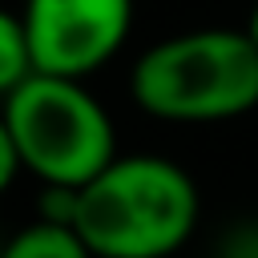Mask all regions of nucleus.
I'll return each instance as SVG.
<instances>
[{
  "mask_svg": "<svg viewBox=\"0 0 258 258\" xmlns=\"http://www.w3.org/2000/svg\"><path fill=\"white\" fill-rule=\"evenodd\" d=\"M202 218L185 165L165 153H117L77 189L73 230L93 258H169Z\"/></svg>",
  "mask_w": 258,
  "mask_h": 258,
  "instance_id": "f257e3e1",
  "label": "nucleus"
},
{
  "mask_svg": "<svg viewBox=\"0 0 258 258\" xmlns=\"http://www.w3.org/2000/svg\"><path fill=\"white\" fill-rule=\"evenodd\" d=\"M0 258H93V254L77 238L73 226L32 218L24 230H16L12 238L0 242Z\"/></svg>",
  "mask_w": 258,
  "mask_h": 258,
  "instance_id": "39448f33",
  "label": "nucleus"
},
{
  "mask_svg": "<svg viewBox=\"0 0 258 258\" xmlns=\"http://www.w3.org/2000/svg\"><path fill=\"white\" fill-rule=\"evenodd\" d=\"M16 173H20V161H16V149H12L8 129H4V121H0V198L8 194V185L16 181Z\"/></svg>",
  "mask_w": 258,
  "mask_h": 258,
  "instance_id": "6e6552de",
  "label": "nucleus"
},
{
  "mask_svg": "<svg viewBox=\"0 0 258 258\" xmlns=\"http://www.w3.org/2000/svg\"><path fill=\"white\" fill-rule=\"evenodd\" d=\"M242 32L250 36V44L258 48V0H250V12H246V24H242Z\"/></svg>",
  "mask_w": 258,
  "mask_h": 258,
  "instance_id": "1a4fd4ad",
  "label": "nucleus"
},
{
  "mask_svg": "<svg viewBox=\"0 0 258 258\" xmlns=\"http://www.w3.org/2000/svg\"><path fill=\"white\" fill-rule=\"evenodd\" d=\"M133 105L169 125H218L258 109V48L242 28H189L149 44L129 69Z\"/></svg>",
  "mask_w": 258,
  "mask_h": 258,
  "instance_id": "f03ea898",
  "label": "nucleus"
},
{
  "mask_svg": "<svg viewBox=\"0 0 258 258\" xmlns=\"http://www.w3.org/2000/svg\"><path fill=\"white\" fill-rule=\"evenodd\" d=\"M20 24L32 73L89 81L133 32V0H24Z\"/></svg>",
  "mask_w": 258,
  "mask_h": 258,
  "instance_id": "20e7f679",
  "label": "nucleus"
},
{
  "mask_svg": "<svg viewBox=\"0 0 258 258\" xmlns=\"http://www.w3.org/2000/svg\"><path fill=\"white\" fill-rule=\"evenodd\" d=\"M0 121L20 173H32L40 185L81 189L121 153L113 113L73 77L32 73L0 101Z\"/></svg>",
  "mask_w": 258,
  "mask_h": 258,
  "instance_id": "7ed1b4c3",
  "label": "nucleus"
},
{
  "mask_svg": "<svg viewBox=\"0 0 258 258\" xmlns=\"http://www.w3.org/2000/svg\"><path fill=\"white\" fill-rule=\"evenodd\" d=\"M28 77H32V52H28L20 12L0 8V101Z\"/></svg>",
  "mask_w": 258,
  "mask_h": 258,
  "instance_id": "423d86ee",
  "label": "nucleus"
},
{
  "mask_svg": "<svg viewBox=\"0 0 258 258\" xmlns=\"http://www.w3.org/2000/svg\"><path fill=\"white\" fill-rule=\"evenodd\" d=\"M222 258H258V226H238L222 242Z\"/></svg>",
  "mask_w": 258,
  "mask_h": 258,
  "instance_id": "0eeeda50",
  "label": "nucleus"
}]
</instances>
